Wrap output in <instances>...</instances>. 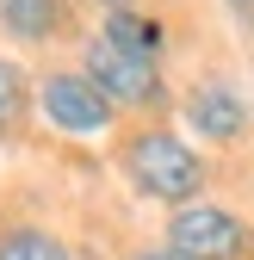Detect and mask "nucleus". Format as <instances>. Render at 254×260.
I'll return each instance as SVG.
<instances>
[{
    "mask_svg": "<svg viewBox=\"0 0 254 260\" xmlns=\"http://www.w3.org/2000/svg\"><path fill=\"white\" fill-rule=\"evenodd\" d=\"M186 124H193L205 143H242L248 137V100L230 81H199L186 93Z\"/></svg>",
    "mask_w": 254,
    "mask_h": 260,
    "instance_id": "obj_5",
    "label": "nucleus"
},
{
    "mask_svg": "<svg viewBox=\"0 0 254 260\" xmlns=\"http://www.w3.org/2000/svg\"><path fill=\"white\" fill-rule=\"evenodd\" d=\"M19 106H25V87H19V75L7 69V62H0V124H13Z\"/></svg>",
    "mask_w": 254,
    "mask_h": 260,
    "instance_id": "obj_9",
    "label": "nucleus"
},
{
    "mask_svg": "<svg viewBox=\"0 0 254 260\" xmlns=\"http://www.w3.org/2000/svg\"><path fill=\"white\" fill-rule=\"evenodd\" d=\"M81 75L100 87L112 106H155V100H162V69H155V56H137V50L112 44L106 31L87 44Z\"/></svg>",
    "mask_w": 254,
    "mask_h": 260,
    "instance_id": "obj_2",
    "label": "nucleus"
},
{
    "mask_svg": "<svg viewBox=\"0 0 254 260\" xmlns=\"http://www.w3.org/2000/svg\"><path fill=\"white\" fill-rule=\"evenodd\" d=\"M106 38L112 44H124V50H137V56H162V25L155 19H143V13H131V7H112L106 13Z\"/></svg>",
    "mask_w": 254,
    "mask_h": 260,
    "instance_id": "obj_7",
    "label": "nucleus"
},
{
    "mask_svg": "<svg viewBox=\"0 0 254 260\" xmlns=\"http://www.w3.org/2000/svg\"><path fill=\"white\" fill-rule=\"evenodd\" d=\"M224 7H230V13H236V25H242V31H248V38H254V0H224Z\"/></svg>",
    "mask_w": 254,
    "mask_h": 260,
    "instance_id": "obj_10",
    "label": "nucleus"
},
{
    "mask_svg": "<svg viewBox=\"0 0 254 260\" xmlns=\"http://www.w3.org/2000/svg\"><path fill=\"white\" fill-rule=\"evenodd\" d=\"M106 7H124V0H106Z\"/></svg>",
    "mask_w": 254,
    "mask_h": 260,
    "instance_id": "obj_12",
    "label": "nucleus"
},
{
    "mask_svg": "<svg viewBox=\"0 0 254 260\" xmlns=\"http://www.w3.org/2000/svg\"><path fill=\"white\" fill-rule=\"evenodd\" d=\"M38 106H44V118L62 130V137H106V130H112V112H118L87 75H44Z\"/></svg>",
    "mask_w": 254,
    "mask_h": 260,
    "instance_id": "obj_4",
    "label": "nucleus"
},
{
    "mask_svg": "<svg viewBox=\"0 0 254 260\" xmlns=\"http://www.w3.org/2000/svg\"><path fill=\"white\" fill-rule=\"evenodd\" d=\"M0 25H7L19 44H50V38H62V25H69V7H62V0H0Z\"/></svg>",
    "mask_w": 254,
    "mask_h": 260,
    "instance_id": "obj_6",
    "label": "nucleus"
},
{
    "mask_svg": "<svg viewBox=\"0 0 254 260\" xmlns=\"http://www.w3.org/2000/svg\"><path fill=\"white\" fill-rule=\"evenodd\" d=\"M124 174H131V186L143 199H162V205H193L205 192V161L186 149L174 130H143V137H131Z\"/></svg>",
    "mask_w": 254,
    "mask_h": 260,
    "instance_id": "obj_1",
    "label": "nucleus"
},
{
    "mask_svg": "<svg viewBox=\"0 0 254 260\" xmlns=\"http://www.w3.org/2000/svg\"><path fill=\"white\" fill-rule=\"evenodd\" d=\"M137 260H193V254H180V248H149V254H137Z\"/></svg>",
    "mask_w": 254,
    "mask_h": 260,
    "instance_id": "obj_11",
    "label": "nucleus"
},
{
    "mask_svg": "<svg viewBox=\"0 0 254 260\" xmlns=\"http://www.w3.org/2000/svg\"><path fill=\"white\" fill-rule=\"evenodd\" d=\"M168 248L193 254V260H242L254 248V230L236 211H217V205H174Z\"/></svg>",
    "mask_w": 254,
    "mask_h": 260,
    "instance_id": "obj_3",
    "label": "nucleus"
},
{
    "mask_svg": "<svg viewBox=\"0 0 254 260\" xmlns=\"http://www.w3.org/2000/svg\"><path fill=\"white\" fill-rule=\"evenodd\" d=\"M0 260H75V254L44 230H0Z\"/></svg>",
    "mask_w": 254,
    "mask_h": 260,
    "instance_id": "obj_8",
    "label": "nucleus"
}]
</instances>
